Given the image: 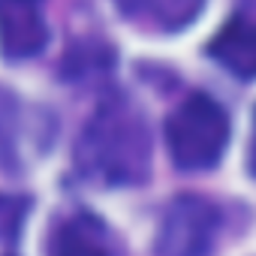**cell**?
<instances>
[{"label":"cell","instance_id":"cell-4","mask_svg":"<svg viewBox=\"0 0 256 256\" xmlns=\"http://www.w3.org/2000/svg\"><path fill=\"white\" fill-rule=\"evenodd\" d=\"M46 0H0V54L10 60L36 58L48 42Z\"/></svg>","mask_w":256,"mask_h":256},{"label":"cell","instance_id":"cell-8","mask_svg":"<svg viewBox=\"0 0 256 256\" xmlns=\"http://www.w3.org/2000/svg\"><path fill=\"white\" fill-rule=\"evenodd\" d=\"M250 172L256 175V118H253V142H250Z\"/></svg>","mask_w":256,"mask_h":256},{"label":"cell","instance_id":"cell-6","mask_svg":"<svg viewBox=\"0 0 256 256\" xmlns=\"http://www.w3.org/2000/svg\"><path fill=\"white\" fill-rule=\"evenodd\" d=\"M120 18L148 34L184 30L202 12L205 0H114Z\"/></svg>","mask_w":256,"mask_h":256},{"label":"cell","instance_id":"cell-3","mask_svg":"<svg viewBox=\"0 0 256 256\" xmlns=\"http://www.w3.org/2000/svg\"><path fill=\"white\" fill-rule=\"evenodd\" d=\"M220 226L217 208L202 196H178L160 223V256H205Z\"/></svg>","mask_w":256,"mask_h":256},{"label":"cell","instance_id":"cell-1","mask_svg":"<svg viewBox=\"0 0 256 256\" xmlns=\"http://www.w3.org/2000/svg\"><path fill=\"white\" fill-rule=\"evenodd\" d=\"M76 163L84 178L106 187L139 184L151 163V136L142 112L126 96H106L78 136Z\"/></svg>","mask_w":256,"mask_h":256},{"label":"cell","instance_id":"cell-2","mask_svg":"<svg viewBox=\"0 0 256 256\" xmlns=\"http://www.w3.org/2000/svg\"><path fill=\"white\" fill-rule=\"evenodd\" d=\"M166 142L178 169H211L229 142V114L214 96L187 94L166 118Z\"/></svg>","mask_w":256,"mask_h":256},{"label":"cell","instance_id":"cell-7","mask_svg":"<svg viewBox=\"0 0 256 256\" xmlns=\"http://www.w3.org/2000/svg\"><path fill=\"white\" fill-rule=\"evenodd\" d=\"M46 256H112V241L94 214H72L52 229Z\"/></svg>","mask_w":256,"mask_h":256},{"label":"cell","instance_id":"cell-5","mask_svg":"<svg viewBox=\"0 0 256 256\" xmlns=\"http://www.w3.org/2000/svg\"><path fill=\"white\" fill-rule=\"evenodd\" d=\"M205 54L238 78H256V16L232 12L205 46Z\"/></svg>","mask_w":256,"mask_h":256}]
</instances>
